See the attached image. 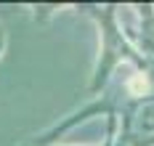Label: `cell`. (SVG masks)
Listing matches in <instances>:
<instances>
[{
    "label": "cell",
    "instance_id": "6da1fadb",
    "mask_svg": "<svg viewBox=\"0 0 154 146\" xmlns=\"http://www.w3.org/2000/svg\"><path fill=\"white\" fill-rule=\"evenodd\" d=\"M3 50H5V29L0 27V56H3Z\"/></svg>",
    "mask_w": 154,
    "mask_h": 146
}]
</instances>
